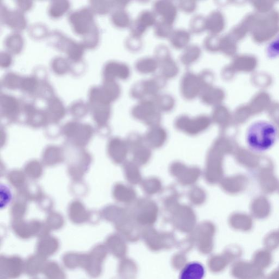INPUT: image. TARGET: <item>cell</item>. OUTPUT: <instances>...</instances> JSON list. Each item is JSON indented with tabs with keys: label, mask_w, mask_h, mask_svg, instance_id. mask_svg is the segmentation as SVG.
Returning <instances> with one entry per match:
<instances>
[{
	"label": "cell",
	"mask_w": 279,
	"mask_h": 279,
	"mask_svg": "<svg viewBox=\"0 0 279 279\" xmlns=\"http://www.w3.org/2000/svg\"><path fill=\"white\" fill-rule=\"evenodd\" d=\"M277 129L273 123L260 120L252 123L246 132L245 140L249 149L261 154L270 150L275 144Z\"/></svg>",
	"instance_id": "6da1fadb"
},
{
	"label": "cell",
	"mask_w": 279,
	"mask_h": 279,
	"mask_svg": "<svg viewBox=\"0 0 279 279\" xmlns=\"http://www.w3.org/2000/svg\"><path fill=\"white\" fill-rule=\"evenodd\" d=\"M48 42L53 47L64 52L67 58L73 60L82 54L83 46L81 42H78L62 34L58 31L49 33Z\"/></svg>",
	"instance_id": "7a4b0ae2"
},
{
	"label": "cell",
	"mask_w": 279,
	"mask_h": 279,
	"mask_svg": "<svg viewBox=\"0 0 279 279\" xmlns=\"http://www.w3.org/2000/svg\"><path fill=\"white\" fill-rule=\"evenodd\" d=\"M94 16V13L90 7H84L70 12L68 19L76 34L83 36L88 34L96 24Z\"/></svg>",
	"instance_id": "3957f363"
},
{
	"label": "cell",
	"mask_w": 279,
	"mask_h": 279,
	"mask_svg": "<svg viewBox=\"0 0 279 279\" xmlns=\"http://www.w3.org/2000/svg\"><path fill=\"white\" fill-rule=\"evenodd\" d=\"M203 86L198 74L188 71L182 76L180 82L182 96L187 101H192L200 97Z\"/></svg>",
	"instance_id": "277c9868"
},
{
	"label": "cell",
	"mask_w": 279,
	"mask_h": 279,
	"mask_svg": "<svg viewBox=\"0 0 279 279\" xmlns=\"http://www.w3.org/2000/svg\"><path fill=\"white\" fill-rule=\"evenodd\" d=\"M157 16L153 11L144 10L132 21L130 26V34L132 36L142 38L146 31L154 28L158 22Z\"/></svg>",
	"instance_id": "5b68a950"
},
{
	"label": "cell",
	"mask_w": 279,
	"mask_h": 279,
	"mask_svg": "<svg viewBox=\"0 0 279 279\" xmlns=\"http://www.w3.org/2000/svg\"><path fill=\"white\" fill-rule=\"evenodd\" d=\"M130 75L129 66L124 62L116 61L106 62L102 71L103 81H116L117 79L125 81Z\"/></svg>",
	"instance_id": "8992f818"
},
{
	"label": "cell",
	"mask_w": 279,
	"mask_h": 279,
	"mask_svg": "<svg viewBox=\"0 0 279 279\" xmlns=\"http://www.w3.org/2000/svg\"><path fill=\"white\" fill-rule=\"evenodd\" d=\"M1 21L5 25L9 26L13 32H20L24 30L27 22L24 13L18 10H10L6 7L1 6Z\"/></svg>",
	"instance_id": "52a82bcc"
},
{
	"label": "cell",
	"mask_w": 279,
	"mask_h": 279,
	"mask_svg": "<svg viewBox=\"0 0 279 279\" xmlns=\"http://www.w3.org/2000/svg\"><path fill=\"white\" fill-rule=\"evenodd\" d=\"M178 8L177 5L170 1H158L153 5V11L162 21L173 25L178 16Z\"/></svg>",
	"instance_id": "ba28073f"
},
{
	"label": "cell",
	"mask_w": 279,
	"mask_h": 279,
	"mask_svg": "<svg viewBox=\"0 0 279 279\" xmlns=\"http://www.w3.org/2000/svg\"><path fill=\"white\" fill-rule=\"evenodd\" d=\"M158 111L154 99L149 98L138 101L132 109V114L139 118H154L158 115Z\"/></svg>",
	"instance_id": "9c48e42d"
},
{
	"label": "cell",
	"mask_w": 279,
	"mask_h": 279,
	"mask_svg": "<svg viewBox=\"0 0 279 279\" xmlns=\"http://www.w3.org/2000/svg\"><path fill=\"white\" fill-rule=\"evenodd\" d=\"M191 33L184 29L174 30L169 38L171 45L177 50H184L190 45Z\"/></svg>",
	"instance_id": "30bf717a"
},
{
	"label": "cell",
	"mask_w": 279,
	"mask_h": 279,
	"mask_svg": "<svg viewBox=\"0 0 279 279\" xmlns=\"http://www.w3.org/2000/svg\"><path fill=\"white\" fill-rule=\"evenodd\" d=\"M24 41L21 33L13 32L7 36L4 40V45L6 51L12 55H17L23 50Z\"/></svg>",
	"instance_id": "8fae6325"
},
{
	"label": "cell",
	"mask_w": 279,
	"mask_h": 279,
	"mask_svg": "<svg viewBox=\"0 0 279 279\" xmlns=\"http://www.w3.org/2000/svg\"><path fill=\"white\" fill-rule=\"evenodd\" d=\"M205 269L200 262H192L186 264L182 269L179 279H203Z\"/></svg>",
	"instance_id": "7c38bea8"
},
{
	"label": "cell",
	"mask_w": 279,
	"mask_h": 279,
	"mask_svg": "<svg viewBox=\"0 0 279 279\" xmlns=\"http://www.w3.org/2000/svg\"><path fill=\"white\" fill-rule=\"evenodd\" d=\"M135 68L140 74L152 75L159 69V63L154 56L144 57L136 61Z\"/></svg>",
	"instance_id": "4fadbf2b"
},
{
	"label": "cell",
	"mask_w": 279,
	"mask_h": 279,
	"mask_svg": "<svg viewBox=\"0 0 279 279\" xmlns=\"http://www.w3.org/2000/svg\"><path fill=\"white\" fill-rule=\"evenodd\" d=\"M112 24L119 29L129 28L132 21L125 9L116 8L111 12Z\"/></svg>",
	"instance_id": "5bb4252c"
},
{
	"label": "cell",
	"mask_w": 279,
	"mask_h": 279,
	"mask_svg": "<svg viewBox=\"0 0 279 279\" xmlns=\"http://www.w3.org/2000/svg\"><path fill=\"white\" fill-rule=\"evenodd\" d=\"M202 55V50L200 46L196 44H190L183 50L180 56V61L182 64L189 67L200 58Z\"/></svg>",
	"instance_id": "9a60e30c"
},
{
	"label": "cell",
	"mask_w": 279,
	"mask_h": 279,
	"mask_svg": "<svg viewBox=\"0 0 279 279\" xmlns=\"http://www.w3.org/2000/svg\"><path fill=\"white\" fill-rule=\"evenodd\" d=\"M40 82L34 75L22 77L19 89L27 96L36 97Z\"/></svg>",
	"instance_id": "2e32d148"
},
{
	"label": "cell",
	"mask_w": 279,
	"mask_h": 279,
	"mask_svg": "<svg viewBox=\"0 0 279 279\" xmlns=\"http://www.w3.org/2000/svg\"><path fill=\"white\" fill-rule=\"evenodd\" d=\"M159 71L160 75L168 81L177 76L179 68L177 63L171 57L159 63Z\"/></svg>",
	"instance_id": "e0dca14e"
},
{
	"label": "cell",
	"mask_w": 279,
	"mask_h": 279,
	"mask_svg": "<svg viewBox=\"0 0 279 279\" xmlns=\"http://www.w3.org/2000/svg\"><path fill=\"white\" fill-rule=\"evenodd\" d=\"M71 8V4L65 0H56L51 2L48 6V13L52 18H59L67 13Z\"/></svg>",
	"instance_id": "ac0fdd59"
},
{
	"label": "cell",
	"mask_w": 279,
	"mask_h": 279,
	"mask_svg": "<svg viewBox=\"0 0 279 279\" xmlns=\"http://www.w3.org/2000/svg\"><path fill=\"white\" fill-rule=\"evenodd\" d=\"M199 97H200L201 102L204 104L214 105L220 102L222 94L220 91L211 86L203 89Z\"/></svg>",
	"instance_id": "d6986e66"
},
{
	"label": "cell",
	"mask_w": 279,
	"mask_h": 279,
	"mask_svg": "<svg viewBox=\"0 0 279 279\" xmlns=\"http://www.w3.org/2000/svg\"><path fill=\"white\" fill-rule=\"evenodd\" d=\"M71 63L67 58L56 56L50 62L51 71L58 76H62L70 72Z\"/></svg>",
	"instance_id": "ffe728a7"
},
{
	"label": "cell",
	"mask_w": 279,
	"mask_h": 279,
	"mask_svg": "<svg viewBox=\"0 0 279 279\" xmlns=\"http://www.w3.org/2000/svg\"><path fill=\"white\" fill-rule=\"evenodd\" d=\"M206 19V31L210 35H217L222 26V18L217 12H213L205 17Z\"/></svg>",
	"instance_id": "44dd1931"
},
{
	"label": "cell",
	"mask_w": 279,
	"mask_h": 279,
	"mask_svg": "<svg viewBox=\"0 0 279 279\" xmlns=\"http://www.w3.org/2000/svg\"><path fill=\"white\" fill-rule=\"evenodd\" d=\"M99 31L95 24L90 31L82 36V43L86 49H94L97 47L99 41Z\"/></svg>",
	"instance_id": "7402d4cb"
},
{
	"label": "cell",
	"mask_w": 279,
	"mask_h": 279,
	"mask_svg": "<svg viewBox=\"0 0 279 279\" xmlns=\"http://www.w3.org/2000/svg\"><path fill=\"white\" fill-rule=\"evenodd\" d=\"M154 101L159 111H169L174 108L175 99L169 94L159 95L154 98Z\"/></svg>",
	"instance_id": "603a6c76"
},
{
	"label": "cell",
	"mask_w": 279,
	"mask_h": 279,
	"mask_svg": "<svg viewBox=\"0 0 279 279\" xmlns=\"http://www.w3.org/2000/svg\"><path fill=\"white\" fill-rule=\"evenodd\" d=\"M101 86L112 103L120 96L121 89L116 81H103Z\"/></svg>",
	"instance_id": "cb8c5ba5"
},
{
	"label": "cell",
	"mask_w": 279,
	"mask_h": 279,
	"mask_svg": "<svg viewBox=\"0 0 279 279\" xmlns=\"http://www.w3.org/2000/svg\"><path fill=\"white\" fill-rule=\"evenodd\" d=\"M22 77L15 72L6 73L2 79V84L4 87L9 90H15L20 88Z\"/></svg>",
	"instance_id": "d4e9b609"
},
{
	"label": "cell",
	"mask_w": 279,
	"mask_h": 279,
	"mask_svg": "<svg viewBox=\"0 0 279 279\" xmlns=\"http://www.w3.org/2000/svg\"><path fill=\"white\" fill-rule=\"evenodd\" d=\"M89 7L95 15H99L108 14L114 9L113 1H91Z\"/></svg>",
	"instance_id": "484cf974"
},
{
	"label": "cell",
	"mask_w": 279,
	"mask_h": 279,
	"mask_svg": "<svg viewBox=\"0 0 279 279\" xmlns=\"http://www.w3.org/2000/svg\"><path fill=\"white\" fill-rule=\"evenodd\" d=\"M191 34H201L206 31V19L201 15L192 17L189 22V30Z\"/></svg>",
	"instance_id": "4316f807"
},
{
	"label": "cell",
	"mask_w": 279,
	"mask_h": 279,
	"mask_svg": "<svg viewBox=\"0 0 279 279\" xmlns=\"http://www.w3.org/2000/svg\"><path fill=\"white\" fill-rule=\"evenodd\" d=\"M0 103L2 109L5 111H14L19 109L21 105V101L13 96L2 94L0 97Z\"/></svg>",
	"instance_id": "83f0119b"
},
{
	"label": "cell",
	"mask_w": 279,
	"mask_h": 279,
	"mask_svg": "<svg viewBox=\"0 0 279 279\" xmlns=\"http://www.w3.org/2000/svg\"><path fill=\"white\" fill-rule=\"evenodd\" d=\"M154 28L156 36L161 39H169L174 30L173 25L162 21V20L158 21Z\"/></svg>",
	"instance_id": "f1b7e54d"
},
{
	"label": "cell",
	"mask_w": 279,
	"mask_h": 279,
	"mask_svg": "<svg viewBox=\"0 0 279 279\" xmlns=\"http://www.w3.org/2000/svg\"><path fill=\"white\" fill-rule=\"evenodd\" d=\"M29 32L30 36L36 39L47 37L49 34L46 26L41 23H36L31 25Z\"/></svg>",
	"instance_id": "f546056e"
},
{
	"label": "cell",
	"mask_w": 279,
	"mask_h": 279,
	"mask_svg": "<svg viewBox=\"0 0 279 279\" xmlns=\"http://www.w3.org/2000/svg\"><path fill=\"white\" fill-rule=\"evenodd\" d=\"M54 96V89H53L51 85L46 81H46H41L36 97L44 99L45 100L47 101L48 99Z\"/></svg>",
	"instance_id": "4dcf8cb0"
},
{
	"label": "cell",
	"mask_w": 279,
	"mask_h": 279,
	"mask_svg": "<svg viewBox=\"0 0 279 279\" xmlns=\"http://www.w3.org/2000/svg\"><path fill=\"white\" fill-rule=\"evenodd\" d=\"M125 45V47L130 51L133 52H138L141 50L143 48V42L142 38L130 35L126 39Z\"/></svg>",
	"instance_id": "1f68e13d"
},
{
	"label": "cell",
	"mask_w": 279,
	"mask_h": 279,
	"mask_svg": "<svg viewBox=\"0 0 279 279\" xmlns=\"http://www.w3.org/2000/svg\"><path fill=\"white\" fill-rule=\"evenodd\" d=\"M170 49L167 46L159 45L156 48L154 57L159 63L171 57Z\"/></svg>",
	"instance_id": "d6a6232c"
},
{
	"label": "cell",
	"mask_w": 279,
	"mask_h": 279,
	"mask_svg": "<svg viewBox=\"0 0 279 279\" xmlns=\"http://www.w3.org/2000/svg\"><path fill=\"white\" fill-rule=\"evenodd\" d=\"M204 49L208 52H215L219 48V43L216 35H210L204 39L203 43Z\"/></svg>",
	"instance_id": "836d02e7"
},
{
	"label": "cell",
	"mask_w": 279,
	"mask_h": 279,
	"mask_svg": "<svg viewBox=\"0 0 279 279\" xmlns=\"http://www.w3.org/2000/svg\"><path fill=\"white\" fill-rule=\"evenodd\" d=\"M177 5L179 10L185 13H187V14L194 13L197 8V3L195 1H191V0L180 1Z\"/></svg>",
	"instance_id": "e575fe53"
},
{
	"label": "cell",
	"mask_w": 279,
	"mask_h": 279,
	"mask_svg": "<svg viewBox=\"0 0 279 279\" xmlns=\"http://www.w3.org/2000/svg\"><path fill=\"white\" fill-rule=\"evenodd\" d=\"M266 51L267 55L271 58L279 57V35L268 44Z\"/></svg>",
	"instance_id": "d590c367"
},
{
	"label": "cell",
	"mask_w": 279,
	"mask_h": 279,
	"mask_svg": "<svg viewBox=\"0 0 279 279\" xmlns=\"http://www.w3.org/2000/svg\"><path fill=\"white\" fill-rule=\"evenodd\" d=\"M198 75L203 85V89L213 86L212 84L214 79V75L209 69H204L199 73Z\"/></svg>",
	"instance_id": "8d00e7d4"
},
{
	"label": "cell",
	"mask_w": 279,
	"mask_h": 279,
	"mask_svg": "<svg viewBox=\"0 0 279 279\" xmlns=\"http://www.w3.org/2000/svg\"><path fill=\"white\" fill-rule=\"evenodd\" d=\"M12 54L8 51H2L0 54V66L2 68L10 67L12 63Z\"/></svg>",
	"instance_id": "74e56055"
},
{
	"label": "cell",
	"mask_w": 279,
	"mask_h": 279,
	"mask_svg": "<svg viewBox=\"0 0 279 279\" xmlns=\"http://www.w3.org/2000/svg\"><path fill=\"white\" fill-rule=\"evenodd\" d=\"M71 63V67L70 71L72 72L73 75L77 76L81 75L85 71V64L83 60L81 61Z\"/></svg>",
	"instance_id": "f35d334b"
},
{
	"label": "cell",
	"mask_w": 279,
	"mask_h": 279,
	"mask_svg": "<svg viewBox=\"0 0 279 279\" xmlns=\"http://www.w3.org/2000/svg\"><path fill=\"white\" fill-rule=\"evenodd\" d=\"M16 5L18 10L24 13L31 9L34 4L31 1H17Z\"/></svg>",
	"instance_id": "ab89813d"
}]
</instances>
